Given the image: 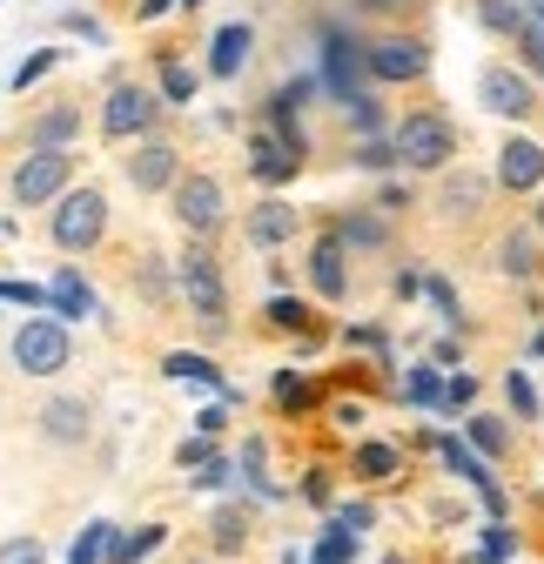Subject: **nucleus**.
<instances>
[{
	"label": "nucleus",
	"mask_w": 544,
	"mask_h": 564,
	"mask_svg": "<svg viewBox=\"0 0 544 564\" xmlns=\"http://www.w3.org/2000/svg\"><path fill=\"white\" fill-rule=\"evenodd\" d=\"M67 134H75V108H54V115H41V128H34V141H41V149H54V155H61Z\"/></svg>",
	"instance_id": "obj_26"
},
{
	"label": "nucleus",
	"mask_w": 544,
	"mask_h": 564,
	"mask_svg": "<svg viewBox=\"0 0 544 564\" xmlns=\"http://www.w3.org/2000/svg\"><path fill=\"white\" fill-rule=\"evenodd\" d=\"M155 121V101L142 95V88H115L108 95V108H101V128L115 134V141H128V134H142Z\"/></svg>",
	"instance_id": "obj_10"
},
{
	"label": "nucleus",
	"mask_w": 544,
	"mask_h": 564,
	"mask_svg": "<svg viewBox=\"0 0 544 564\" xmlns=\"http://www.w3.org/2000/svg\"><path fill=\"white\" fill-rule=\"evenodd\" d=\"M47 67H54V54H28V61L14 67V88H28V82H41V75H47Z\"/></svg>",
	"instance_id": "obj_42"
},
{
	"label": "nucleus",
	"mask_w": 544,
	"mask_h": 564,
	"mask_svg": "<svg viewBox=\"0 0 544 564\" xmlns=\"http://www.w3.org/2000/svg\"><path fill=\"white\" fill-rule=\"evenodd\" d=\"M485 108L491 115H524L531 108V82L518 67H485Z\"/></svg>",
	"instance_id": "obj_13"
},
{
	"label": "nucleus",
	"mask_w": 544,
	"mask_h": 564,
	"mask_svg": "<svg viewBox=\"0 0 544 564\" xmlns=\"http://www.w3.org/2000/svg\"><path fill=\"white\" fill-rule=\"evenodd\" d=\"M357 470H363V477H390V470H396V451H390V444H363V451H357Z\"/></svg>",
	"instance_id": "obj_30"
},
{
	"label": "nucleus",
	"mask_w": 544,
	"mask_h": 564,
	"mask_svg": "<svg viewBox=\"0 0 544 564\" xmlns=\"http://www.w3.org/2000/svg\"><path fill=\"white\" fill-rule=\"evenodd\" d=\"M504 269H511V275H531V242H524V236L504 242Z\"/></svg>",
	"instance_id": "obj_41"
},
{
	"label": "nucleus",
	"mask_w": 544,
	"mask_h": 564,
	"mask_svg": "<svg viewBox=\"0 0 544 564\" xmlns=\"http://www.w3.org/2000/svg\"><path fill=\"white\" fill-rule=\"evenodd\" d=\"M249 47H255V34H249L242 21H229V28H216V41H209V75H222V82H236V75H242V61H249Z\"/></svg>",
	"instance_id": "obj_12"
},
{
	"label": "nucleus",
	"mask_w": 544,
	"mask_h": 564,
	"mask_svg": "<svg viewBox=\"0 0 544 564\" xmlns=\"http://www.w3.org/2000/svg\"><path fill=\"white\" fill-rule=\"evenodd\" d=\"M470 397H478V377H450L444 383V410H464Z\"/></svg>",
	"instance_id": "obj_39"
},
{
	"label": "nucleus",
	"mask_w": 544,
	"mask_h": 564,
	"mask_svg": "<svg viewBox=\"0 0 544 564\" xmlns=\"http://www.w3.org/2000/svg\"><path fill=\"white\" fill-rule=\"evenodd\" d=\"M249 544V518L242 511H216V551H242Z\"/></svg>",
	"instance_id": "obj_28"
},
{
	"label": "nucleus",
	"mask_w": 544,
	"mask_h": 564,
	"mask_svg": "<svg viewBox=\"0 0 544 564\" xmlns=\"http://www.w3.org/2000/svg\"><path fill=\"white\" fill-rule=\"evenodd\" d=\"M290 229H296V216H290L283 202H262L255 216H249V242H262V249H276V242H283Z\"/></svg>",
	"instance_id": "obj_19"
},
{
	"label": "nucleus",
	"mask_w": 544,
	"mask_h": 564,
	"mask_svg": "<svg viewBox=\"0 0 544 564\" xmlns=\"http://www.w3.org/2000/svg\"><path fill=\"white\" fill-rule=\"evenodd\" d=\"M67 169H75V155H54V149H34L21 169H14V202L34 208V202H54L67 188Z\"/></svg>",
	"instance_id": "obj_6"
},
{
	"label": "nucleus",
	"mask_w": 544,
	"mask_h": 564,
	"mask_svg": "<svg viewBox=\"0 0 544 564\" xmlns=\"http://www.w3.org/2000/svg\"><path fill=\"white\" fill-rule=\"evenodd\" d=\"M537 41H544V0H537Z\"/></svg>",
	"instance_id": "obj_48"
},
{
	"label": "nucleus",
	"mask_w": 544,
	"mask_h": 564,
	"mask_svg": "<svg viewBox=\"0 0 544 564\" xmlns=\"http://www.w3.org/2000/svg\"><path fill=\"white\" fill-rule=\"evenodd\" d=\"M478 557H485V564H504V557H511V531H504V524H491V531H485V551H478Z\"/></svg>",
	"instance_id": "obj_37"
},
{
	"label": "nucleus",
	"mask_w": 544,
	"mask_h": 564,
	"mask_svg": "<svg viewBox=\"0 0 544 564\" xmlns=\"http://www.w3.org/2000/svg\"><path fill=\"white\" fill-rule=\"evenodd\" d=\"M498 182H504V188H518V195L544 182V149H537V141H524V134H518V141H504V155H498Z\"/></svg>",
	"instance_id": "obj_11"
},
{
	"label": "nucleus",
	"mask_w": 544,
	"mask_h": 564,
	"mask_svg": "<svg viewBox=\"0 0 544 564\" xmlns=\"http://www.w3.org/2000/svg\"><path fill=\"white\" fill-rule=\"evenodd\" d=\"M108 544H115V524H101V518H95V524H81V531H75V551H67V564H101V557H108Z\"/></svg>",
	"instance_id": "obj_21"
},
{
	"label": "nucleus",
	"mask_w": 544,
	"mask_h": 564,
	"mask_svg": "<svg viewBox=\"0 0 544 564\" xmlns=\"http://www.w3.org/2000/svg\"><path fill=\"white\" fill-rule=\"evenodd\" d=\"M47 290H54V316H95V290L81 282V269H61Z\"/></svg>",
	"instance_id": "obj_16"
},
{
	"label": "nucleus",
	"mask_w": 544,
	"mask_h": 564,
	"mask_svg": "<svg viewBox=\"0 0 544 564\" xmlns=\"http://www.w3.org/2000/svg\"><path fill=\"white\" fill-rule=\"evenodd\" d=\"M396 155L411 162V169H444L457 155V134H450L444 115H411V121L396 128Z\"/></svg>",
	"instance_id": "obj_2"
},
{
	"label": "nucleus",
	"mask_w": 544,
	"mask_h": 564,
	"mask_svg": "<svg viewBox=\"0 0 544 564\" xmlns=\"http://www.w3.org/2000/svg\"><path fill=\"white\" fill-rule=\"evenodd\" d=\"M478 202H485V182L478 175H450L444 182V208H450V216H470Z\"/></svg>",
	"instance_id": "obj_24"
},
{
	"label": "nucleus",
	"mask_w": 544,
	"mask_h": 564,
	"mask_svg": "<svg viewBox=\"0 0 544 564\" xmlns=\"http://www.w3.org/2000/svg\"><path fill=\"white\" fill-rule=\"evenodd\" d=\"M188 484H202V490H216V484H229V464H222V457H216V464H202V470H195Z\"/></svg>",
	"instance_id": "obj_43"
},
{
	"label": "nucleus",
	"mask_w": 544,
	"mask_h": 564,
	"mask_svg": "<svg viewBox=\"0 0 544 564\" xmlns=\"http://www.w3.org/2000/svg\"><path fill=\"white\" fill-rule=\"evenodd\" d=\"M531 61H537V67H544V41H537V34H531Z\"/></svg>",
	"instance_id": "obj_47"
},
{
	"label": "nucleus",
	"mask_w": 544,
	"mask_h": 564,
	"mask_svg": "<svg viewBox=\"0 0 544 564\" xmlns=\"http://www.w3.org/2000/svg\"><path fill=\"white\" fill-rule=\"evenodd\" d=\"M216 431H222V403H209V410L195 416V437H216Z\"/></svg>",
	"instance_id": "obj_44"
},
{
	"label": "nucleus",
	"mask_w": 544,
	"mask_h": 564,
	"mask_svg": "<svg viewBox=\"0 0 544 564\" xmlns=\"http://www.w3.org/2000/svg\"><path fill=\"white\" fill-rule=\"evenodd\" d=\"M357 162H363V169H390V162H403V155H396V141H363Z\"/></svg>",
	"instance_id": "obj_36"
},
{
	"label": "nucleus",
	"mask_w": 544,
	"mask_h": 564,
	"mask_svg": "<svg viewBox=\"0 0 544 564\" xmlns=\"http://www.w3.org/2000/svg\"><path fill=\"white\" fill-rule=\"evenodd\" d=\"M41 431H47L54 444H81V437H88V403H75V397H54V403L41 410Z\"/></svg>",
	"instance_id": "obj_15"
},
{
	"label": "nucleus",
	"mask_w": 544,
	"mask_h": 564,
	"mask_svg": "<svg viewBox=\"0 0 544 564\" xmlns=\"http://www.w3.org/2000/svg\"><path fill=\"white\" fill-rule=\"evenodd\" d=\"M269 323H276V329H303V303L276 296V303H269Z\"/></svg>",
	"instance_id": "obj_38"
},
{
	"label": "nucleus",
	"mask_w": 544,
	"mask_h": 564,
	"mask_svg": "<svg viewBox=\"0 0 544 564\" xmlns=\"http://www.w3.org/2000/svg\"><path fill=\"white\" fill-rule=\"evenodd\" d=\"M309 282H316L323 296H344V242H336V236L316 242V256H309Z\"/></svg>",
	"instance_id": "obj_18"
},
{
	"label": "nucleus",
	"mask_w": 544,
	"mask_h": 564,
	"mask_svg": "<svg viewBox=\"0 0 544 564\" xmlns=\"http://www.w3.org/2000/svg\"><path fill=\"white\" fill-rule=\"evenodd\" d=\"M142 14H149V21H162V14H168V0H149V8H142Z\"/></svg>",
	"instance_id": "obj_46"
},
{
	"label": "nucleus",
	"mask_w": 544,
	"mask_h": 564,
	"mask_svg": "<svg viewBox=\"0 0 544 564\" xmlns=\"http://www.w3.org/2000/svg\"><path fill=\"white\" fill-rule=\"evenodd\" d=\"M383 229L377 223H363V216H344V229H336V242H377Z\"/></svg>",
	"instance_id": "obj_40"
},
{
	"label": "nucleus",
	"mask_w": 544,
	"mask_h": 564,
	"mask_svg": "<svg viewBox=\"0 0 544 564\" xmlns=\"http://www.w3.org/2000/svg\"><path fill=\"white\" fill-rule=\"evenodd\" d=\"M0 564H47V557H41L34 538H8V544H0Z\"/></svg>",
	"instance_id": "obj_35"
},
{
	"label": "nucleus",
	"mask_w": 544,
	"mask_h": 564,
	"mask_svg": "<svg viewBox=\"0 0 544 564\" xmlns=\"http://www.w3.org/2000/svg\"><path fill=\"white\" fill-rule=\"evenodd\" d=\"M175 223H182V229H195V236H209V229L222 223V188H216L209 175L175 182Z\"/></svg>",
	"instance_id": "obj_7"
},
{
	"label": "nucleus",
	"mask_w": 544,
	"mask_h": 564,
	"mask_svg": "<svg viewBox=\"0 0 544 564\" xmlns=\"http://www.w3.org/2000/svg\"><path fill=\"white\" fill-rule=\"evenodd\" d=\"M363 8H396V0H363Z\"/></svg>",
	"instance_id": "obj_49"
},
{
	"label": "nucleus",
	"mask_w": 544,
	"mask_h": 564,
	"mask_svg": "<svg viewBox=\"0 0 544 564\" xmlns=\"http://www.w3.org/2000/svg\"><path fill=\"white\" fill-rule=\"evenodd\" d=\"M182 290H188V310H195L202 323L222 329L229 296H222V269H216V256H209V249H188V256H182Z\"/></svg>",
	"instance_id": "obj_4"
},
{
	"label": "nucleus",
	"mask_w": 544,
	"mask_h": 564,
	"mask_svg": "<svg viewBox=\"0 0 544 564\" xmlns=\"http://www.w3.org/2000/svg\"><path fill=\"white\" fill-rule=\"evenodd\" d=\"M470 444H478V451H504V423H491V416H470Z\"/></svg>",
	"instance_id": "obj_33"
},
{
	"label": "nucleus",
	"mask_w": 544,
	"mask_h": 564,
	"mask_svg": "<svg viewBox=\"0 0 544 564\" xmlns=\"http://www.w3.org/2000/svg\"><path fill=\"white\" fill-rule=\"evenodd\" d=\"M249 169H255V182L276 188V182H290V175L303 169V149H290L283 134H255V141H249Z\"/></svg>",
	"instance_id": "obj_9"
},
{
	"label": "nucleus",
	"mask_w": 544,
	"mask_h": 564,
	"mask_svg": "<svg viewBox=\"0 0 544 564\" xmlns=\"http://www.w3.org/2000/svg\"><path fill=\"white\" fill-rule=\"evenodd\" d=\"M363 67H370V61H363V47H357L350 34H336V28L323 34V75H329V95L344 101V108L363 101Z\"/></svg>",
	"instance_id": "obj_5"
},
{
	"label": "nucleus",
	"mask_w": 544,
	"mask_h": 564,
	"mask_svg": "<svg viewBox=\"0 0 544 564\" xmlns=\"http://www.w3.org/2000/svg\"><path fill=\"white\" fill-rule=\"evenodd\" d=\"M162 538H168L162 524H142V531H115V544H108V557H115V564H142V557H149V551H155Z\"/></svg>",
	"instance_id": "obj_20"
},
{
	"label": "nucleus",
	"mask_w": 544,
	"mask_h": 564,
	"mask_svg": "<svg viewBox=\"0 0 544 564\" xmlns=\"http://www.w3.org/2000/svg\"><path fill=\"white\" fill-rule=\"evenodd\" d=\"M128 182L134 188H168L175 182V149L168 141H142V149L128 155Z\"/></svg>",
	"instance_id": "obj_14"
},
{
	"label": "nucleus",
	"mask_w": 544,
	"mask_h": 564,
	"mask_svg": "<svg viewBox=\"0 0 544 564\" xmlns=\"http://www.w3.org/2000/svg\"><path fill=\"white\" fill-rule=\"evenodd\" d=\"M14 364H21L28 377H54V370H67V329L47 323V316L21 323V329H14Z\"/></svg>",
	"instance_id": "obj_3"
},
{
	"label": "nucleus",
	"mask_w": 544,
	"mask_h": 564,
	"mask_svg": "<svg viewBox=\"0 0 544 564\" xmlns=\"http://www.w3.org/2000/svg\"><path fill=\"white\" fill-rule=\"evenodd\" d=\"M162 95L188 108V101H195V67H182V61H162Z\"/></svg>",
	"instance_id": "obj_27"
},
{
	"label": "nucleus",
	"mask_w": 544,
	"mask_h": 564,
	"mask_svg": "<svg viewBox=\"0 0 544 564\" xmlns=\"http://www.w3.org/2000/svg\"><path fill=\"white\" fill-rule=\"evenodd\" d=\"M350 557H357V531L329 524V531H323V544H316V564H350Z\"/></svg>",
	"instance_id": "obj_25"
},
{
	"label": "nucleus",
	"mask_w": 544,
	"mask_h": 564,
	"mask_svg": "<svg viewBox=\"0 0 544 564\" xmlns=\"http://www.w3.org/2000/svg\"><path fill=\"white\" fill-rule=\"evenodd\" d=\"M188 8H195V0H188Z\"/></svg>",
	"instance_id": "obj_51"
},
{
	"label": "nucleus",
	"mask_w": 544,
	"mask_h": 564,
	"mask_svg": "<svg viewBox=\"0 0 544 564\" xmlns=\"http://www.w3.org/2000/svg\"><path fill=\"white\" fill-rule=\"evenodd\" d=\"M276 403H283V410H303V403H309V383H303L296 370H283V377H276Z\"/></svg>",
	"instance_id": "obj_34"
},
{
	"label": "nucleus",
	"mask_w": 544,
	"mask_h": 564,
	"mask_svg": "<svg viewBox=\"0 0 544 564\" xmlns=\"http://www.w3.org/2000/svg\"><path fill=\"white\" fill-rule=\"evenodd\" d=\"M0 303H14V310H54V290L21 282V275H0Z\"/></svg>",
	"instance_id": "obj_23"
},
{
	"label": "nucleus",
	"mask_w": 544,
	"mask_h": 564,
	"mask_svg": "<svg viewBox=\"0 0 544 564\" xmlns=\"http://www.w3.org/2000/svg\"><path fill=\"white\" fill-rule=\"evenodd\" d=\"M363 61H370V75H377V82H417V75H424V47H417V41H403V34L370 41Z\"/></svg>",
	"instance_id": "obj_8"
},
{
	"label": "nucleus",
	"mask_w": 544,
	"mask_h": 564,
	"mask_svg": "<svg viewBox=\"0 0 544 564\" xmlns=\"http://www.w3.org/2000/svg\"><path fill=\"white\" fill-rule=\"evenodd\" d=\"M444 464H450L457 477H470V484H478V490H485V505H491V511H504V490L491 484V470H485L478 457H470V451H464L457 437H444Z\"/></svg>",
	"instance_id": "obj_17"
},
{
	"label": "nucleus",
	"mask_w": 544,
	"mask_h": 564,
	"mask_svg": "<svg viewBox=\"0 0 544 564\" xmlns=\"http://www.w3.org/2000/svg\"><path fill=\"white\" fill-rule=\"evenodd\" d=\"M478 14H485L498 34H524V14L511 8V0H478Z\"/></svg>",
	"instance_id": "obj_29"
},
{
	"label": "nucleus",
	"mask_w": 544,
	"mask_h": 564,
	"mask_svg": "<svg viewBox=\"0 0 544 564\" xmlns=\"http://www.w3.org/2000/svg\"><path fill=\"white\" fill-rule=\"evenodd\" d=\"M504 397H511V410H518V416H537V390L524 383V370H511V377H504Z\"/></svg>",
	"instance_id": "obj_32"
},
{
	"label": "nucleus",
	"mask_w": 544,
	"mask_h": 564,
	"mask_svg": "<svg viewBox=\"0 0 544 564\" xmlns=\"http://www.w3.org/2000/svg\"><path fill=\"white\" fill-rule=\"evenodd\" d=\"M537 349H544V336H537Z\"/></svg>",
	"instance_id": "obj_50"
},
{
	"label": "nucleus",
	"mask_w": 544,
	"mask_h": 564,
	"mask_svg": "<svg viewBox=\"0 0 544 564\" xmlns=\"http://www.w3.org/2000/svg\"><path fill=\"white\" fill-rule=\"evenodd\" d=\"M101 229H108V202H101L95 188H67L61 208H54V242H61L67 256H81V249L101 242Z\"/></svg>",
	"instance_id": "obj_1"
},
{
	"label": "nucleus",
	"mask_w": 544,
	"mask_h": 564,
	"mask_svg": "<svg viewBox=\"0 0 544 564\" xmlns=\"http://www.w3.org/2000/svg\"><path fill=\"white\" fill-rule=\"evenodd\" d=\"M336 524H344V531H363V524H370V505H350V511L336 518Z\"/></svg>",
	"instance_id": "obj_45"
},
{
	"label": "nucleus",
	"mask_w": 544,
	"mask_h": 564,
	"mask_svg": "<svg viewBox=\"0 0 544 564\" xmlns=\"http://www.w3.org/2000/svg\"><path fill=\"white\" fill-rule=\"evenodd\" d=\"M403 397H411V403H444V383H437V370H411Z\"/></svg>",
	"instance_id": "obj_31"
},
{
	"label": "nucleus",
	"mask_w": 544,
	"mask_h": 564,
	"mask_svg": "<svg viewBox=\"0 0 544 564\" xmlns=\"http://www.w3.org/2000/svg\"><path fill=\"white\" fill-rule=\"evenodd\" d=\"M168 377H182V383H216V390L229 397V383H222V370H216L209 357H188V349H175V357H168Z\"/></svg>",
	"instance_id": "obj_22"
}]
</instances>
